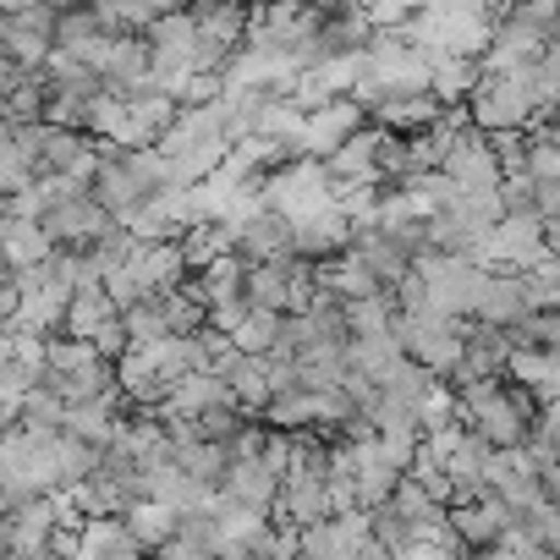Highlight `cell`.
Masks as SVG:
<instances>
[{
    "label": "cell",
    "mask_w": 560,
    "mask_h": 560,
    "mask_svg": "<svg viewBox=\"0 0 560 560\" xmlns=\"http://www.w3.org/2000/svg\"><path fill=\"white\" fill-rule=\"evenodd\" d=\"M78 560H149V549H138L121 522H83Z\"/></svg>",
    "instance_id": "8"
},
{
    "label": "cell",
    "mask_w": 560,
    "mask_h": 560,
    "mask_svg": "<svg viewBox=\"0 0 560 560\" xmlns=\"http://www.w3.org/2000/svg\"><path fill=\"white\" fill-rule=\"evenodd\" d=\"M396 560H462V549L456 544H407Z\"/></svg>",
    "instance_id": "10"
},
{
    "label": "cell",
    "mask_w": 560,
    "mask_h": 560,
    "mask_svg": "<svg viewBox=\"0 0 560 560\" xmlns=\"http://www.w3.org/2000/svg\"><path fill=\"white\" fill-rule=\"evenodd\" d=\"M440 176H451V187L462 192V198H472V192H500V154H494V143L483 138V132H462L456 143H451V154L440 160Z\"/></svg>",
    "instance_id": "1"
},
{
    "label": "cell",
    "mask_w": 560,
    "mask_h": 560,
    "mask_svg": "<svg viewBox=\"0 0 560 560\" xmlns=\"http://www.w3.org/2000/svg\"><path fill=\"white\" fill-rule=\"evenodd\" d=\"M505 527H511V511H505L494 494H483V500H467V505H451V533H456L462 555L494 549Z\"/></svg>",
    "instance_id": "3"
},
{
    "label": "cell",
    "mask_w": 560,
    "mask_h": 560,
    "mask_svg": "<svg viewBox=\"0 0 560 560\" xmlns=\"http://www.w3.org/2000/svg\"><path fill=\"white\" fill-rule=\"evenodd\" d=\"M352 253L369 264V275L380 280V292H396L401 280L412 275V253L396 247L385 231H358V236H352Z\"/></svg>",
    "instance_id": "4"
},
{
    "label": "cell",
    "mask_w": 560,
    "mask_h": 560,
    "mask_svg": "<svg viewBox=\"0 0 560 560\" xmlns=\"http://www.w3.org/2000/svg\"><path fill=\"white\" fill-rule=\"evenodd\" d=\"M121 527L132 533V544H138V549L160 555V549L176 538V511H165V505H154V500H138V505L121 516Z\"/></svg>",
    "instance_id": "9"
},
{
    "label": "cell",
    "mask_w": 560,
    "mask_h": 560,
    "mask_svg": "<svg viewBox=\"0 0 560 560\" xmlns=\"http://www.w3.org/2000/svg\"><path fill=\"white\" fill-rule=\"evenodd\" d=\"M478 78H483V67H478V61L445 56V61H434V72H429V94H434L445 110H467V100H472Z\"/></svg>",
    "instance_id": "7"
},
{
    "label": "cell",
    "mask_w": 560,
    "mask_h": 560,
    "mask_svg": "<svg viewBox=\"0 0 560 560\" xmlns=\"http://www.w3.org/2000/svg\"><path fill=\"white\" fill-rule=\"evenodd\" d=\"M110 225H116V220L94 203V192H89V198H72V203H61V209L45 214V231H50L56 253H89Z\"/></svg>",
    "instance_id": "2"
},
{
    "label": "cell",
    "mask_w": 560,
    "mask_h": 560,
    "mask_svg": "<svg viewBox=\"0 0 560 560\" xmlns=\"http://www.w3.org/2000/svg\"><path fill=\"white\" fill-rule=\"evenodd\" d=\"M110 319H121V308L105 298V287H89V292H78V298L67 303V325H61V336L94 347V336H100Z\"/></svg>",
    "instance_id": "6"
},
{
    "label": "cell",
    "mask_w": 560,
    "mask_h": 560,
    "mask_svg": "<svg viewBox=\"0 0 560 560\" xmlns=\"http://www.w3.org/2000/svg\"><path fill=\"white\" fill-rule=\"evenodd\" d=\"M50 253H56V242H50V231L39 220H7V231H0V258H7L18 275L39 269Z\"/></svg>",
    "instance_id": "5"
}]
</instances>
